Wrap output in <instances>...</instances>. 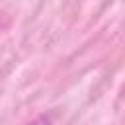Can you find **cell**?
Segmentation results:
<instances>
[{"mask_svg":"<svg viewBox=\"0 0 125 125\" xmlns=\"http://www.w3.org/2000/svg\"><path fill=\"white\" fill-rule=\"evenodd\" d=\"M53 123V115L51 113H43V115H39V117H35L31 123H27V125H51Z\"/></svg>","mask_w":125,"mask_h":125,"instance_id":"6da1fadb","label":"cell"}]
</instances>
